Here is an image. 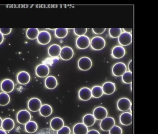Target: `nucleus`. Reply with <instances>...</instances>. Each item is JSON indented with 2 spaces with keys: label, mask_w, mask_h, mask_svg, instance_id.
I'll use <instances>...</instances> for the list:
<instances>
[{
  "label": "nucleus",
  "mask_w": 158,
  "mask_h": 134,
  "mask_svg": "<svg viewBox=\"0 0 158 134\" xmlns=\"http://www.w3.org/2000/svg\"><path fill=\"white\" fill-rule=\"evenodd\" d=\"M39 30L37 28H29L26 32L27 37L30 40H34L37 38Z\"/></svg>",
  "instance_id": "nucleus-28"
},
{
  "label": "nucleus",
  "mask_w": 158,
  "mask_h": 134,
  "mask_svg": "<svg viewBox=\"0 0 158 134\" xmlns=\"http://www.w3.org/2000/svg\"><path fill=\"white\" fill-rule=\"evenodd\" d=\"M122 33L121 28H110L109 29V34L112 38H118Z\"/></svg>",
  "instance_id": "nucleus-33"
},
{
  "label": "nucleus",
  "mask_w": 158,
  "mask_h": 134,
  "mask_svg": "<svg viewBox=\"0 0 158 134\" xmlns=\"http://www.w3.org/2000/svg\"><path fill=\"white\" fill-rule=\"evenodd\" d=\"M78 96L81 100L84 101L89 100L92 97L91 89L88 87H83L78 92Z\"/></svg>",
  "instance_id": "nucleus-18"
},
{
  "label": "nucleus",
  "mask_w": 158,
  "mask_h": 134,
  "mask_svg": "<svg viewBox=\"0 0 158 134\" xmlns=\"http://www.w3.org/2000/svg\"><path fill=\"white\" fill-rule=\"evenodd\" d=\"M61 47L58 44H52L49 47L48 52L49 55L52 57L59 56L60 53Z\"/></svg>",
  "instance_id": "nucleus-24"
},
{
  "label": "nucleus",
  "mask_w": 158,
  "mask_h": 134,
  "mask_svg": "<svg viewBox=\"0 0 158 134\" xmlns=\"http://www.w3.org/2000/svg\"><path fill=\"white\" fill-rule=\"evenodd\" d=\"M3 41H4V36L0 32V44L2 43Z\"/></svg>",
  "instance_id": "nucleus-43"
},
{
  "label": "nucleus",
  "mask_w": 158,
  "mask_h": 134,
  "mask_svg": "<svg viewBox=\"0 0 158 134\" xmlns=\"http://www.w3.org/2000/svg\"><path fill=\"white\" fill-rule=\"evenodd\" d=\"M128 69H129V71L132 72L133 71V60H130L129 64L128 65Z\"/></svg>",
  "instance_id": "nucleus-41"
},
{
  "label": "nucleus",
  "mask_w": 158,
  "mask_h": 134,
  "mask_svg": "<svg viewBox=\"0 0 158 134\" xmlns=\"http://www.w3.org/2000/svg\"><path fill=\"white\" fill-rule=\"evenodd\" d=\"M102 87L103 93L106 95H111L114 93L115 90V85L114 83L110 82H107L104 83Z\"/></svg>",
  "instance_id": "nucleus-22"
},
{
  "label": "nucleus",
  "mask_w": 158,
  "mask_h": 134,
  "mask_svg": "<svg viewBox=\"0 0 158 134\" xmlns=\"http://www.w3.org/2000/svg\"><path fill=\"white\" fill-rule=\"evenodd\" d=\"M68 34V29L66 28H57L55 29V36L58 38H64Z\"/></svg>",
  "instance_id": "nucleus-31"
},
{
  "label": "nucleus",
  "mask_w": 158,
  "mask_h": 134,
  "mask_svg": "<svg viewBox=\"0 0 158 134\" xmlns=\"http://www.w3.org/2000/svg\"><path fill=\"white\" fill-rule=\"evenodd\" d=\"M132 106L130 100L127 98H122L118 100L117 103V108L121 111L125 112L128 110Z\"/></svg>",
  "instance_id": "nucleus-9"
},
{
  "label": "nucleus",
  "mask_w": 158,
  "mask_h": 134,
  "mask_svg": "<svg viewBox=\"0 0 158 134\" xmlns=\"http://www.w3.org/2000/svg\"><path fill=\"white\" fill-rule=\"evenodd\" d=\"M10 98L8 93H0V105L6 106L10 103Z\"/></svg>",
  "instance_id": "nucleus-30"
},
{
  "label": "nucleus",
  "mask_w": 158,
  "mask_h": 134,
  "mask_svg": "<svg viewBox=\"0 0 158 134\" xmlns=\"http://www.w3.org/2000/svg\"><path fill=\"white\" fill-rule=\"evenodd\" d=\"M31 119V114L26 109L19 111L16 115V120L21 124L25 125L30 121Z\"/></svg>",
  "instance_id": "nucleus-1"
},
{
  "label": "nucleus",
  "mask_w": 158,
  "mask_h": 134,
  "mask_svg": "<svg viewBox=\"0 0 158 134\" xmlns=\"http://www.w3.org/2000/svg\"><path fill=\"white\" fill-rule=\"evenodd\" d=\"M74 51L72 47L65 46L61 48L60 56L62 59L64 60H71L73 56Z\"/></svg>",
  "instance_id": "nucleus-13"
},
{
  "label": "nucleus",
  "mask_w": 158,
  "mask_h": 134,
  "mask_svg": "<svg viewBox=\"0 0 158 134\" xmlns=\"http://www.w3.org/2000/svg\"><path fill=\"white\" fill-rule=\"evenodd\" d=\"M108 111L106 108L102 106L97 107L93 111V116L98 120H102L107 117Z\"/></svg>",
  "instance_id": "nucleus-11"
},
{
  "label": "nucleus",
  "mask_w": 158,
  "mask_h": 134,
  "mask_svg": "<svg viewBox=\"0 0 158 134\" xmlns=\"http://www.w3.org/2000/svg\"><path fill=\"white\" fill-rule=\"evenodd\" d=\"M38 124L35 121H30L26 124L25 130L27 133L33 134L36 132L38 130Z\"/></svg>",
  "instance_id": "nucleus-25"
},
{
  "label": "nucleus",
  "mask_w": 158,
  "mask_h": 134,
  "mask_svg": "<svg viewBox=\"0 0 158 134\" xmlns=\"http://www.w3.org/2000/svg\"><path fill=\"white\" fill-rule=\"evenodd\" d=\"M90 39L86 35H82L77 37L76 40V46L79 49H84L90 45Z\"/></svg>",
  "instance_id": "nucleus-7"
},
{
  "label": "nucleus",
  "mask_w": 158,
  "mask_h": 134,
  "mask_svg": "<svg viewBox=\"0 0 158 134\" xmlns=\"http://www.w3.org/2000/svg\"><path fill=\"white\" fill-rule=\"evenodd\" d=\"M1 88L4 93H10L14 89V83L11 79H4L2 82L1 84Z\"/></svg>",
  "instance_id": "nucleus-8"
},
{
  "label": "nucleus",
  "mask_w": 158,
  "mask_h": 134,
  "mask_svg": "<svg viewBox=\"0 0 158 134\" xmlns=\"http://www.w3.org/2000/svg\"><path fill=\"white\" fill-rule=\"evenodd\" d=\"M120 121L123 125H130L133 123V115L127 112L123 113L120 115Z\"/></svg>",
  "instance_id": "nucleus-16"
},
{
  "label": "nucleus",
  "mask_w": 158,
  "mask_h": 134,
  "mask_svg": "<svg viewBox=\"0 0 158 134\" xmlns=\"http://www.w3.org/2000/svg\"><path fill=\"white\" fill-rule=\"evenodd\" d=\"M133 41V36L132 34L128 33L123 32L118 37V42L122 46L129 45Z\"/></svg>",
  "instance_id": "nucleus-10"
},
{
  "label": "nucleus",
  "mask_w": 158,
  "mask_h": 134,
  "mask_svg": "<svg viewBox=\"0 0 158 134\" xmlns=\"http://www.w3.org/2000/svg\"><path fill=\"white\" fill-rule=\"evenodd\" d=\"M87 127L83 123H78L74 126L73 132L74 134H87L88 131Z\"/></svg>",
  "instance_id": "nucleus-23"
},
{
  "label": "nucleus",
  "mask_w": 158,
  "mask_h": 134,
  "mask_svg": "<svg viewBox=\"0 0 158 134\" xmlns=\"http://www.w3.org/2000/svg\"><path fill=\"white\" fill-rule=\"evenodd\" d=\"M110 134H122V128L118 126L114 125L110 130Z\"/></svg>",
  "instance_id": "nucleus-35"
},
{
  "label": "nucleus",
  "mask_w": 158,
  "mask_h": 134,
  "mask_svg": "<svg viewBox=\"0 0 158 134\" xmlns=\"http://www.w3.org/2000/svg\"><path fill=\"white\" fill-rule=\"evenodd\" d=\"M71 129L68 126H64L60 129L57 131V134H70Z\"/></svg>",
  "instance_id": "nucleus-36"
},
{
  "label": "nucleus",
  "mask_w": 158,
  "mask_h": 134,
  "mask_svg": "<svg viewBox=\"0 0 158 134\" xmlns=\"http://www.w3.org/2000/svg\"><path fill=\"white\" fill-rule=\"evenodd\" d=\"M83 123H84L86 126L87 127H90L95 124L96 119L93 114H86L83 117Z\"/></svg>",
  "instance_id": "nucleus-27"
},
{
  "label": "nucleus",
  "mask_w": 158,
  "mask_h": 134,
  "mask_svg": "<svg viewBox=\"0 0 158 134\" xmlns=\"http://www.w3.org/2000/svg\"><path fill=\"white\" fill-rule=\"evenodd\" d=\"M91 60L88 57H82L78 61V67L82 71H87L92 67Z\"/></svg>",
  "instance_id": "nucleus-6"
},
{
  "label": "nucleus",
  "mask_w": 158,
  "mask_h": 134,
  "mask_svg": "<svg viewBox=\"0 0 158 134\" xmlns=\"http://www.w3.org/2000/svg\"><path fill=\"white\" fill-rule=\"evenodd\" d=\"M52 130L48 128H42L35 134H54Z\"/></svg>",
  "instance_id": "nucleus-37"
},
{
  "label": "nucleus",
  "mask_w": 158,
  "mask_h": 134,
  "mask_svg": "<svg viewBox=\"0 0 158 134\" xmlns=\"http://www.w3.org/2000/svg\"><path fill=\"white\" fill-rule=\"evenodd\" d=\"M42 102L40 99L38 98H32L28 100L27 107L29 110L33 112H36L40 109Z\"/></svg>",
  "instance_id": "nucleus-3"
},
{
  "label": "nucleus",
  "mask_w": 158,
  "mask_h": 134,
  "mask_svg": "<svg viewBox=\"0 0 158 134\" xmlns=\"http://www.w3.org/2000/svg\"><path fill=\"white\" fill-rule=\"evenodd\" d=\"M50 126L52 130L58 131L64 126V122L60 117H54L51 121Z\"/></svg>",
  "instance_id": "nucleus-15"
},
{
  "label": "nucleus",
  "mask_w": 158,
  "mask_h": 134,
  "mask_svg": "<svg viewBox=\"0 0 158 134\" xmlns=\"http://www.w3.org/2000/svg\"><path fill=\"white\" fill-rule=\"evenodd\" d=\"M11 28H0V32L3 35H8L11 32Z\"/></svg>",
  "instance_id": "nucleus-38"
},
{
  "label": "nucleus",
  "mask_w": 158,
  "mask_h": 134,
  "mask_svg": "<svg viewBox=\"0 0 158 134\" xmlns=\"http://www.w3.org/2000/svg\"><path fill=\"white\" fill-rule=\"evenodd\" d=\"M39 111L41 116L48 117L52 114V108L48 104H44L41 106Z\"/></svg>",
  "instance_id": "nucleus-26"
},
{
  "label": "nucleus",
  "mask_w": 158,
  "mask_h": 134,
  "mask_svg": "<svg viewBox=\"0 0 158 134\" xmlns=\"http://www.w3.org/2000/svg\"><path fill=\"white\" fill-rule=\"evenodd\" d=\"M91 91L92 96L96 98L101 97L103 94L102 87L100 86H95L93 87Z\"/></svg>",
  "instance_id": "nucleus-29"
},
{
  "label": "nucleus",
  "mask_w": 158,
  "mask_h": 134,
  "mask_svg": "<svg viewBox=\"0 0 158 134\" xmlns=\"http://www.w3.org/2000/svg\"><path fill=\"white\" fill-rule=\"evenodd\" d=\"M15 126V123L14 121L11 118H7L2 120V129L4 131H10L14 128Z\"/></svg>",
  "instance_id": "nucleus-20"
},
{
  "label": "nucleus",
  "mask_w": 158,
  "mask_h": 134,
  "mask_svg": "<svg viewBox=\"0 0 158 134\" xmlns=\"http://www.w3.org/2000/svg\"><path fill=\"white\" fill-rule=\"evenodd\" d=\"M125 49L123 46H116L112 50V56L114 58H122L125 56Z\"/></svg>",
  "instance_id": "nucleus-19"
},
{
  "label": "nucleus",
  "mask_w": 158,
  "mask_h": 134,
  "mask_svg": "<svg viewBox=\"0 0 158 134\" xmlns=\"http://www.w3.org/2000/svg\"><path fill=\"white\" fill-rule=\"evenodd\" d=\"M30 74L28 72L25 71L20 72L17 75V82L22 85L28 83L30 82Z\"/></svg>",
  "instance_id": "nucleus-17"
},
{
  "label": "nucleus",
  "mask_w": 158,
  "mask_h": 134,
  "mask_svg": "<svg viewBox=\"0 0 158 134\" xmlns=\"http://www.w3.org/2000/svg\"><path fill=\"white\" fill-rule=\"evenodd\" d=\"M37 41L41 45H47L50 42L51 40L50 34L47 31H41L38 35Z\"/></svg>",
  "instance_id": "nucleus-12"
},
{
  "label": "nucleus",
  "mask_w": 158,
  "mask_h": 134,
  "mask_svg": "<svg viewBox=\"0 0 158 134\" xmlns=\"http://www.w3.org/2000/svg\"><path fill=\"white\" fill-rule=\"evenodd\" d=\"M92 49L95 50H100L105 47L106 42L104 38L101 36L93 37L90 42Z\"/></svg>",
  "instance_id": "nucleus-2"
},
{
  "label": "nucleus",
  "mask_w": 158,
  "mask_h": 134,
  "mask_svg": "<svg viewBox=\"0 0 158 134\" xmlns=\"http://www.w3.org/2000/svg\"><path fill=\"white\" fill-rule=\"evenodd\" d=\"M123 30L124 31V32L128 33H130L133 32V29L132 28H123Z\"/></svg>",
  "instance_id": "nucleus-42"
},
{
  "label": "nucleus",
  "mask_w": 158,
  "mask_h": 134,
  "mask_svg": "<svg viewBox=\"0 0 158 134\" xmlns=\"http://www.w3.org/2000/svg\"><path fill=\"white\" fill-rule=\"evenodd\" d=\"M35 72L36 74L38 76L43 78L48 75L50 72V69L48 65L45 64H41L37 66Z\"/></svg>",
  "instance_id": "nucleus-14"
},
{
  "label": "nucleus",
  "mask_w": 158,
  "mask_h": 134,
  "mask_svg": "<svg viewBox=\"0 0 158 134\" xmlns=\"http://www.w3.org/2000/svg\"><path fill=\"white\" fill-rule=\"evenodd\" d=\"M115 125V121L113 117H106L102 120L100 123V127L104 131H108Z\"/></svg>",
  "instance_id": "nucleus-5"
},
{
  "label": "nucleus",
  "mask_w": 158,
  "mask_h": 134,
  "mask_svg": "<svg viewBox=\"0 0 158 134\" xmlns=\"http://www.w3.org/2000/svg\"></svg>",
  "instance_id": "nucleus-46"
},
{
  "label": "nucleus",
  "mask_w": 158,
  "mask_h": 134,
  "mask_svg": "<svg viewBox=\"0 0 158 134\" xmlns=\"http://www.w3.org/2000/svg\"><path fill=\"white\" fill-rule=\"evenodd\" d=\"M45 86L49 89H53L56 88L58 85V81L56 77L51 75L48 76L45 81Z\"/></svg>",
  "instance_id": "nucleus-21"
},
{
  "label": "nucleus",
  "mask_w": 158,
  "mask_h": 134,
  "mask_svg": "<svg viewBox=\"0 0 158 134\" xmlns=\"http://www.w3.org/2000/svg\"><path fill=\"white\" fill-rule=\"evenodd\" d=\"M2 119L1 117H0V128L2 127Z\"/></svg>",
  "instance_id": "nucleus-45"
},
{
  "label": "nucleus",
  "mask_w": 158,
  "mask_h": 134,
  "mask_svg": "<svg viewBox=\"0 0 158 134\" xmlns=\"http://www.w3.org/2000/svg\"><path fill=\"white\" fill-rule=\"evenodd\" d=\"M0 134H7V133L3 129H0Z\"/></svg>",
  "instance_id": "nucleus-44"
},
{
  "label": "nucleus",
  "mask_w": 158,
  "mask_h": 134,
  "mask_svg": "<svg viewBox=\"0 0 158 134\" xmlns=\"http://www.w3.org/2000/svg\"><path fill=\"white\" fill-rule=\"evenodd\" d=\"M112 71L114 76L117 77L122 76L127 71L126 65L123 62L115 63L113 67Z\"/></svg>",
  "instance_id": "nucleus-4"
},
{
  "label": "nucleus",
  "mask_w": 158,
  "mask_h": 134,
  "mask_svg": "<svg viewBox=\"0 0 158 134\" xmlns=\"http://www.w3.org/2000/svg\"><path fill=\"white\" fill-rule=\"evenodd\" d=\"M122 80L125 83H132L133 82V73L131 72L126 71L122 75Z\"/></svg>",
  "instance_id": "nucleus-32"
},
{
  "label": "nucleus",
  "mask_w": 158,
  "mask_h": 134,
  "mask_svg": "<svg viewBox=\"0 0 158 134\" xmlns=\"http://www.w3.org/2000/svg\"><path fill=\"white\" fill-rule=\"evenodd\" d=\"M73 31L76 35L80 36L85 34L87 31V28H74L73 29Z\"/></svg>",
  "instance_id": "nucleus-34"
},
{
  "label": "nucleus",
  "mask_w": 158,
  "mask_h": 134,
  "mask_svg": "<svg viewBox=\"0 0 158 134\" xmlns=\"http://www.w3.org/2000/svg\"><path fill=\"white\" fill-rule=\"evenodd\" d=\"M87 134H100L98 130L95 129H91L88 131Z\"/></svg>",
  "instance_id": "nucleus-40"
},
{
  "label": "nucleus",
  "mask_w": 158,
  "mask_h": 134,
  "mask_svg": "<svg viewBox=\"0 0 158 134\" xmlns=\"http://www.w3.org/2000/svg\"><path fill=\"white\" fill-rule=\"evenodd\" d=\"M105 28H93L92 31L94 33L97 34H101L103 33L105 31Z\"/></svg>",
  "instance_id": "nucleus-39"
}]
</instances>
